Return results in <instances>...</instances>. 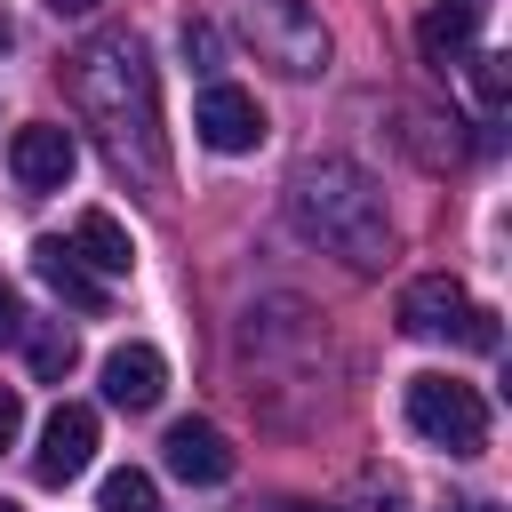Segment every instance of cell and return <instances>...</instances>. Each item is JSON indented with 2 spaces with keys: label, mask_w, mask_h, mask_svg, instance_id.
Returning a JSON list of instances; mask_svg holds the SVG:
<instances>
[{
  "label": "cell",
  "mask_w": 512,
  "mask_h": 512,
  "mask_svg": "<svg viewBox=\"0 0 512 512\" xmlns=\"http://www.w3.org/2000/svg\"><path fill=\"white\" fill-rule=\"evenodd\" d=\"M184 56H192L200 72H216V32H208L200 16H184Z\"/></svg>",
  "instance_id": "cell-17"
},
{
  "label": "cell",
  "mask_w": 512,
  "mask_h": 512,
  "mask_svg": "<svg viewBox=\"0 0 512 512\" xmlns=\"http://www.w3.org/2000/svg\"><path fill=\"white\" fill-rule=\"evenodd\" d=\"M296 512H336V504H296Z\"/></svg>",
  "instance_id": "cell-22"
},
{
  "label": "cell",
  "mask_w": 512,
  "mask_h": 512,
  "mask_svg": "<svg viewBox=\"0 0 512 512\" xmlns=\"http://www.w3.org/2000/svg\"><path fill=\"white\" fill-rule=\"evenodd\" d=\"M32 272H40V280H48L72 312H104V304H112V296H104V280H96V272H88L64 240H56V232H48V240H32Z\"/></svg>",
  "instance_id": "cell-13"
},
{
  "label": "cell",
  "mask_w": 512,
  "mask_h": 512,
  "mask_svg": "<svg viewBox=\"0 0 512 512\" xmlns=\"http://www.w3.org/2000/svg\"><path fill=\"white\" fill-rule=\"evenodd\" d=\"M464 64H472V96H480V112H496V104H504V88H512L504 56H496V48H480V56H464Z\"/></svg>",
  "instance_id": "cell-16"
},
{
  "label": "cell",
  "mask_w": 512,
  "mask_h": 512,
  "mask_svg": "<svg viewBox=\"0 0 512 512\" xmlns=\"http://www.w3.org/2000/svg\"><path fill=\"white\" fill-rule=\"evenodd\" d=\"M0 512H16V504H0Z\"/></svg>",
  "instance_id": "cell-23"
},
{
  "label": "cell",
  "mask_w": 512,
  "mask_h": 512,
  "mask_svg": "<svg viewBox=\"0 0 512 512\" xmlns=\"http://www.w3.org/2000/svg\"><path fill=\"white\" fill-rule=\"evenodd\" d=\"M96 504H104V512H160V496H152V472H136V464H120V472H104V488H96Z\"/></svg>",
  "instance_id": "cell-15"
},
{
  "label": "cell",
  "mask_w": 512,
  "mask_h": 512,
  "mask_svg": "<svg viewBox=\"0 0 512 512\" xmlns=\"http://www.w3.org/2000/svg\"><path fill=\"white\" fill-rule=\"evenodd\" d=\"M400 328L424 336V344H472V352H496V312H480L448 272H424L400 288Z\"/></svg>",
  "instance_id": "cell-5"
},
{
  "label": "cell",
  "mask_w": 512,
  "mask_h": 512,
  "mask_svg": "<svg viewBox=\"0 0 512 512\" xmlns=\"http://www.w3.org/2000/svg\"><path fill=\"white\" fill-rule=\"evenodd\" d=\"M160 392H168L160 344H120V352H104V400H112V408L144 416V408H160Z\"/></svg>",
  "instance_id": "cell-11"
},
{
  "label": "cell",
  "mask_w": 512,
  "mask_h": 512,
  "mask_svg": "<svg viewBox=\"0 0 512 512\" xmlns=\"http://www.w3.org/2000/svg\"><path fill=\"white\" fill-rule=\"evenodd\" d=\"M24 336V304H16V288L0 280V344H16Z\"/></svg>",
  "instance_id": "cell-18"
},
{
  "label": "cell",
  "mask_w": 512,
  "mask_h": 512,
  "mask_svg": "<svg viewBox=\"0 0 512 512\" xmlns=\"http://www.w3.org/2000/svg\"><path fill=\"white\" fill-rule=\"evenodd\" d=\"M480 24H488V0H432V8H424V24H416L424 64H432V72H456V64L472 56Z\"/></svg>",
  "instance_id": "cell-10"
},
{
  "label": "cell",
  "mask_w": 512,
  "mask_h": 512,
  "mask_svg": "<svg viewBox=\"0 0 512 512\" xmlns=\"http://www.w3.org/2000/svg\"><path fill=\"white\" fill-rule=\"evenodd\" d=\"M408 432L424 448L448 456H480L488 448V400L464 376H408Z\"/></svg>",
  "instance_id": "cell-4"
},
{
  "label": "cell",
  "mask_w": 512,
  "mask_h": 512,
  "mask_svg": "<svg viewBox=\"0 0 512 512\" xmlns=\"http://www.w3.org/2000/svg\"><path fill=\"white\" fill-rule=\"evenodd\" d=\"M96 280H120V272H136V240L120 232V216H104V208H80L72 216V240H64Z\"/></svg>",
  "instance_id": "cell-12"
},
{
  "label": "cell",
  "mask_w": 512,
  "mask_h": 512,
  "mask_svg": "<svg viewBox=\"0 0 512 512\" xmlns=\"http://www.w3.org/2000/svg\"><path fill=\"white\" fill-rule=\"evenodd\" d=\"M160 464H168L184 488H224V480H232V440H224L208 416H176L168 440H160Z\"/></svg>",
  "instance_id": "cell-9"
},
{
  "label": "cell",
  "mask_w": 512,
  "mask_h": 512,
  "mask_svg": "<svg viewBox=\"0 0 512 512\" xmlns=\"http://www.w3.org/2000/svg\"><path fill=\"white\" fill-rule=\"evenodd\" d=\"M192 128H200L208 152H256V144H264V104H256L248 88H232V80H208Z\"/></svg>",
  "instance_id": "cell-8"
},
{
  "label": "cell",
  "mask_w": 512,
  "mask_h": 512,
  "mask_svg": "<svg viewBox=\"0 0 512 512\" xmlns=\"http://www.w3.org/2000/svg\"><path fill=\"white\" fill-rule=\"evenodd\" d=\"M16 424H24V400L0 384V448H16Z\"/></svg>",
  "instance_id": "cell-19"
},
{
  "label": "cell",
  "mask_w": 512,
  "mask_h": 512,
  "mask_svg": "<svg viewBox=\"0 0 512 512\" xmlns=\"http://www.w3.org/2000/svg\"><path fill=\"white\" fill-rule=\"evenodd\" d=\"M64 88L80 104V120L104 136V160L152 192H168V128H160V72L144 56V40L128 24L80 40L64 56Z\"/></svg>",
  "instance_id": "cell-1"
},
{
  "label": "cell",
  "mask_w": 512,
  "mask_h": 512,
  "mask_svg": "<svg viewBox=\"0 0 512 512\" xmlns=\"http://www.w3.org/2000/svg\"><path fill=\"white\" fill-rule=\"evenodd\" d=\"M40 8H56V16H88L96 0H40Z\"/></svg>",
  "instance_id": "cell-20"
},
{
  "label": "cell",
  "mask_w": 512,
  "mask_h": 512,
  "mask_svg": "<svg viewBox=\"0 0 512 512\" xmlns=\"http://www.w3.org/2000/svg\"><path fill=\"white\" fill-rule=\"evenodd\" d=\"M288 224L360 272H376L392 256V216H384V192L360 160H304L288 176Z\"/></svg>",
  "instance_id": "cell-2"
},
{
  "label": "cell",
  "mask_w": 512,
  "mask_h": 512,
  "mask_svg": "<svg viewBox=\"0 0 512 512\" xmlns=\"http://www.w3.org/2000/svg\"><path fill=\"white\" fill-rule=\"evenodd\" d=\"M16 344H24V360H32V376H40V384H64V376L80 368V344H72V328H64V320H24V336H16Z\"/></svg>",
  "instance_id": "cell-14"
},
{
  "label": "cell",
  "mask_w": 512,
  "mask_h": 512,
  "mask_svg": "<svg viewBox=\"0 0 512 512\" xmlns=\"http://www.w3.org/2000/svg\"><path fill=\"white\" fill-rule=\"evenodd\" d=\"M88 456H96V408H88V400L48 408L40 448H32V480H40V488H64V480H80V472H88Z\"/></svg>",
  "instance_id": "cell-6"
},
{
  "label": "cell",
  "mask_w": 512,
  "mask_h": 512,
  "mask_svg": "<svg viewBox=\"0 0 512 512\" xmlns=\"http://www.w3.org/2000/svg\"><path fill=\"white\" fill-rule=\"evenodd\" d=\"M72 168H80L72 128L32 120V128H16V136H8V176H16L24 192H64V184H72Z\"/></svg>",
  "instance_id": "cell-7"
},
{
  "label": "cell",
  "mask_w": 512,
  "mask_h": 512,
  "mask_svg": "<svg viewBox=\"0 0 512 512\" xmlns=\"http://www.w3.org/2000/svg\"><path fill=\"white\" fill-rule=\"evenodd\" d=\"M232 24H240V40L256 48V64H272V72H288V80L328 72V24H320L312 0H240Z\"/></svg>",
  "instance_id": "cell-3"
},
{
  "label": "cell",
  "mask_w": 512,
  "mask_h": 512,
  "mask_svg": "<svg viewBox=\"0 0 512 512\" xmlns=\"http://www.w3.org/2000/svg\"><path fill=\"white\" fill-rule=\"evenodd\" d=\"M8 40H16V32H8V16H0V56H8Z\"/></svg>",
  "instance_id": "cell-21"
}]
</instances>
